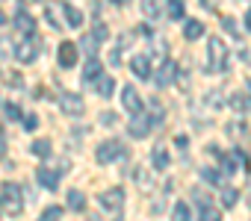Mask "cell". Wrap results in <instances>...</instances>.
I'll return each mask as SVG.
<instances>
[{
  "instance_id": "obj_1",
  "label": "cell",
  "mask_w": 251,
  "mask_h": 221,
  "mask_svg": "<svg viewBox=\"0 0 251 221\" xmlns=\"http://www.w3.org/2000/svg\"><path fill=\"white\" fill-rule=\"evenodd\" d=\"M227 59H230V53H227L225 42L222 39H210V44H207V71L210 74H225L227 71Z\"/></svg>"
},
{
  "instance_id": "obj_2",
  "label": "cell",
  "mask_w": 251,
  "mask_h": 221,
  "mask_svg": "<svg viewBox=\"0 0 251 221\" xmlns=\"http://www.w3.org/2000/svg\"><path fill=\"white\" fill-rule=\"evenodd\" d=\"M124 156H127V148H124V142H118V139H106L95 151V159L100 165H112L115 159H124Z\"/></svg>"
},
{
  "instance_id": "obj_3",
  "label": "cell",
  "mask_w": 251,
  "mask_h": 221,
  "mask_svg": "<svg viewBox=\"0 0 251 221\" xmlns=\"http://www.w3.org/2000/svg\"><path fill=\"white\" fill-rule=\"evenodd\" d=\"M3 200H0V206L6 209V215H21L24 209V198H21V186L18 183H3Z\"/></svg>"
},
{
  "instance_id": "obj_4",
  "label": "cell",
  "mask_w": 251,
  "mask_h": 221,
  "mask_svg": "<svg viewBox=\"0 0 251 221\" xmlns=\"http://www.w3.org/2000/svg\"><path fill=\"white\" fill-rule=\"evenodd\" d=\"M39 53H42V42H39L36 36L21 39V42H18V47H15V59H18V62H24V65L36 62V59H39Z\"/></svg>"
},
{
  "instance_id": "obj_5",
  "label": "cell",
  "mask_w": 251,
  "mask_h": 221,
  "mask_svg": "<svg viewBox=\"0 0 251 221\" xmlns=\"http://www.w3.org/2000/svg\"><path fill=\"white\" fill-rule=\"evenodd\" d=\"M59 109H62L68 118H83V112H86V100H83L77 91H65V94L59 97Z\"/></svg>"
},
{
  "instance_id": "obj_6",
  "label": "cell",
  "mask_w": 251,
  "mask_h": 221,
  "mask_svg": "<svg viewBox=\"0 0 251 221\" xmlns=\"http://www.w3.org/2000/svg\"><path fill=\"white\" fill-rule=\"evenodd\" d=\"M98 203L106 209V212H121L124 209V189H106L98 195Z\"/></svg>"
},
{
  "instance_id": "obj_7",
  "label": "cell",
  "mask_w": 251,
  "mask_h": 221,
  "mask_svg": "<svg viewBox=\"0 0 251 221\" xmlns=\"http://www.w3.org/2000/svg\"><path fill=\"white\" fill-rule=\"evenodd\" d=\"M121 103H124V109H127L130 115H142L145 112V103H142V97L136 94L133 86H124L121 88Z\"/></svg>"
},
{
  "instance_id": "obj_8",
  "label": "cell",
  "mask_w": 251,
  "mask_h": 221,
  "mask_svg": "<svg viewBox=\"0 0 251 221\" xmlns=\"http://www.w3.org/2000/svg\"><path fill=\"white\" fill-rule=\"evenodd\" d=\"M175 74H177V65L172 59H163V65L157 68V74H151V80H154L157 88H166V86L175 83Z\"/></svg>"
},
{
  "instance_id": "obj_9",
  "label": "cell",
  "mask_w": 251,
  "mask_h": 221,
  "mask_svg": "<svg viewBox=\"0 0 251 221\" xmlns=\"http://www.w3.org/2000/svg\"><path fill=\"white\" fill-rule=\"evenodd\" d=\"M45 18H48V24L53 30H65L68 27L65 24V9H62V3H56V0H48L45 3Z\"/></svg>"
},
{
  "instance_id": "obj_10",
  "label": "cell",
  "mask_w": 251,
  "mask_h": 221,
  "mask_svg": "<svg viewBox=\"0 0 251 221\" xmlns=\"http://www.w3.org/2000/svg\"><path fill=\"white\" fill-rule=\"evenodd\" d=\"M36 180H39V186H42L45 192H56V189H59V171L50 168V165H39Z\"/></svg>"
},
{
  "instance_id": "obj_11",
  "label": "cell",
  "mask_w": 251,
  "mask_h": 221,
  "mask_svg": "<svg viewBox=\"0 0 251 221\" xmlns=\"http://www.w3.org/2000/svg\"><path fill=\"white\" fill-rule=\"evenodd\" d=\"M77 44H71V42H62L59 44V50H56V59H59V65L62 68H74L77 65Z\"/></svg>"
},
{
  "instance_id": "obj_12",
  "label": "cell",
  "mask_w": 251,
  "mask_h": 221,
  "mask_svg": "<svg viewBox=\"0 0 251 221\" xmlns=\"http://www.w3.org/2000/svg\"><path fill=\"white\" fill-rule=\"evenodd\" d=\"M151 127H154V124H151L148 115H133V121L127 124V133H130L133 139H145V136L151 133Z\"/></svg>"
},
{
  "instance_id": "obj_13",
  "label": "cell",
  "mask_w": 251,
  "mask_h": 221,
  "mask_svg": "<svg viewBox=\"0 0 251 221\" xmlns=\"http://www.w3.org/2000/svg\"><path fill=\"white\" fill-rule=\"evenodd\" d=\"M130 71H133L139 80H148V77H151V56H148V53H136V56L130 59Z\"/></svg>"
},
{
  "instance_id": "obj_14",
  "label": "cell",
  "mask_w": 251,
  "mask_h": 221,
  "mask_svg": "<svg viewBox=\"0 0 251 221\" xmlns=\"http://www.w3.org/2000/svg\"><path fill=\"white\" fill-rule=\"evenodd\" d=\"M242 165L248 168V159H245V154H225V156H222V171H225V174H236Z\"/></svg>"
},
{
  "instance_id": "obj_15",
  "label": "cell",
  "mask_w": 251,
  "mask_h": 221,
  "mask_svg": "<svg viewBox=\"0 0 251 221\" xmlns=\"http://www.w3.org/2000/svg\"><path fill=\"white\" fill-rule=\"evenodd\" d=\"M92 83H95V94H100V97H112V91H115V80H112L109 74L100 71Z\"/></svg>"
},
{
  "instance_id": "obj_16",
  "label": "cell",
  "mask_w": 251,
  "mask_h": 221,
  "mask_svg": "<svg viewBox=\"0 0 251 221\" xmlns=\"http://www.w3.org/2000/svg\"><path fill=\"white\" fill-rule=\"evenodd\" d=\"M15 30H18L21 36H36V21H33L24 9H18V12H15Z\"/></svg>"
},
{
  "instance_id": "obj_17",
  "label": "cell",
  "mask_w": 251,
  "mask_h": 221,
  "mask_svg": "<svg viewBox=\"0 0 251 221\" xmlns=\"http://www.w3.org/2000/svg\"><path fill=\"white\" fill-rule=\"evenodd\" d=\"M151 162H154V171H166V168L172 165V156H169V151H166L163 145H154V151H151Z\"/></svg>"
},
{
  "instance_id": "obj_18",
  "label": "cell",
  "mask_w": 251,
  "mask_h": 221,
  "mask_svg": "<svg viewBox=\"0 0 251 221\" xmlns=\"http://www.w3.org/2000/svg\"><path fill=\"white\" fill-rule=\"evenodd\" d=\"M204 36V24L198 21V18H186V24H183V39L186 42H198Z\"/></svg>"
},
{
  "instance_id": "obj_19",
  "label": "cell",
  "mask_w": 251,
  "mask_h": 221,
  "mask_svg": "<svg viewBox=\"0 0 251 221\" xmlns=\"http://www.w3.org/2000/svg\"><path fill=\"white\" fill-rule=\"evenodd\" d=\"M68 209L71 212H83L86 209V195L80 189H68Z\"/></svg>"
},
{
  "instance_id": "obj_20",
  "label": "cell",
  "mask_w": 251,
  "mask_h": 221,
  "mask_svg": "<svg viewBox=\"0 0 251 221\" xmlns=\"http://www.w3.org/2000/svg\"><path fill=\"white\" fill-rule=\"evenodd\" d=\"M163 6H166V0H142V15L157 18V15H163Z\"/></svg>"
},
{
  "instance_id": "obj_21",
  "label": "cell",
  "mask_w": 251,
  "mask_h": 221,
  "mask_svg": "<svg viewBox=\"0 0 251 221\" xmlns=\"http://www.w3.org/2000/svg\"><path fill=\"white\" fill-rule=\"evenodd\" d=\"M62 9H65V24H68V27H83V12H80L77 6L62 3Z\"/></svg>"
},
{
  "instance_id": "obj_22",
  "label": "cell",
  "mask_w": 251,
  "mask_h": 221,
  "mask_svg": "<svg viewBox=\"0 0 251 221\" xmlns=\"http://www.w3.org/2000/svg\"><path fill=\"white\" fill-rule=\"evenodd\" d=\"M77 47H83V50H86L89 56H98V47H100V39H98L95 33H86V36L80 39V44H77Z\"/></svg>"
},
{
  "instance_id": "obj_23",
  "label": "cell",
  "mask_w": 251,
  "mask_h": 221,
  "mask_svg": "<svg viewBox=\"0 0 251 221\" xmlns=\"http://www.w3.org/2000/svg\"><path fill=\"white\" fill-rule=\"evenodd\" d=\"M225 130H227V136H230V139H239V142H248V139H251L242 121H230V124L225 127Z\"/></svg>"
},
{
  "instance_id": "obj_24",
  "label": "cell",
  "mask_w": 251,
  "mask_h": 221,
  "mask_svg": "<svg viewBox=\"0 0 251 221\" xmlns=\"http://www.w3.org/2000/svg\"><path fill=\"white\" fill-rule=\"evenodd\" d=\"M172 221H192V209L186 200H177L175 209H172Z\"/></svg>"
},
{
  "instance_id": "obj_25",
  "label": "cell",
  "mask_w": 251,
  "mask_h": 221,
  "mask_svg": "<svg viewBox=\"0 0 251 221\" xmlns=\"http://www.w3.org/2000/svg\"><path fill=\"white\" fill-rule=\"evenodd\" d=\"M219 189H222V206H225V209L236 206V200H239V192H236L233 186H219Z\"/></svg>"
},
{
  "instance_id": "obj_26",
  "label": "cell",
  "mask_w": 251,
  "mask_h": 221,
  "mask_svg": "<svg viewBox=\"0 0 251 221\" xmlns=\"http://www.w3.org/2000/svg\"><path fill=\"white\" fill-rule=\"evenodd\" d=\"M100 71H103V68H100V59H98V56H89V62H86V71H83V77H86V80L92 83V80H95V77H98Z\"/></svg>"
},
{
  "instance_id": "obj_27",
  "label": "cell",
  "mask_w": 251,
  "mask_h": 221,
  "mask_svg": "<svg viewBox=\"0 0 251 221\" xmlns=\"http://www.w3.org/2000/svg\"><path fill=\"white\" fill-rule=\"evenodd\" d=\"M227 103H230L233 109H248V106H251V97L242 94V91H233V94L227 97Z\"/></svg>"
},
{
  "instance_id": "obj_28",
  "label": "cell",
  "mask_w": 251,
  "mask_h": 221,
  "mask_svg": "<svg viewBox=\"0 0 251 221\" xmlns=\"http://www.w3.org/2000/svg\"><path fill=\"white\" fill-rule=\"evenodd\" d=\"M198 221H222V212H219L213 203H207V206H201V215H198Z\"/></svg>"
},
{
  "instance_id": "obj_29",
  "label": "cell",
  "mask_w": 251,
  "mask_h": 221,
  "mask_svg": "<svg viewBox=\"0 0 251 221\" xmlns=\"http://www.w3.org/2000/svg\"><path fill=\"white\" fill-rule=\"evenodd\" d=\"M30 148H33V154H36V156H42V159H45V156H50V142H48V139H36Z\"/></svg>"
},
{
  "instance_id": "obj_30",
  "label": "cell",
  "mask_w": 251,
  "mask_h": 221,
  "mask_svg": "<svg viewBox=\"0 0 251 221\" xmlns=\"http://www.w3.org/2000/svg\"><path fill=\"white\" fill-rule=\"evenodd\" d=\"M166 3H169V18L180 21L183 18V0H166Z\"/></svg>"
},
{
  "instance_id": "obj_31",
  "label": "cell",
  "mask_w": 251,
  "mask_h": 221,
  "mask_svg": "<svg viewBox=\"0 0 251 221\" xmlns=\"http://www.w3.org/2000/svg\"><path fill=\"white\" fill-rule=\"evenodd\" d=\"M130 39H133V33L121 36V44H127ZM121 50H124V47H112V53H109V62H112V65H118V62H121Z\"/></svg>"
},
{
  "instance_id": "obj_32",
  "label": "cell",
  "mask_w": 251,
  "mask_h": 221,
  "mask_svg": "<svg viewBox=\"0 0 251 221\" xmlns=\"http://www.w3.org/2000/svg\"><path fill=\"white\" fill-rule=\"evenodd\" d=\"M201 177H204L207 183H213V186H222V174H219L216 168H201Z\"/></svg>"
},
{
  "instance_id": "obj_33",
  "label": "cell",
  "mask_w": 251,
  "mask_h": 221,
  "mask_svg": "<svg viewBox=\"0 0 251 221\" xmlns=\"http://www.w3.org/2000/svg\"><path fill=\"white\" fill-rule=\"evenodd\" d=\"M59 218H62V206H48L39 221H59Z\"/></svg>"
},
{
  "instance_id": "obj_34",
  "label": "cell",
  "mask_w": 251,
  "mask_h": 221,
  "mask_svg": "<svg viewBox=\"0 0 251 221\" xmlns=\"http://www.w3.org/2000/svg\"><path fill=\"white\" fill-rule=\"evenodd\" d=\"M133 177H136V183H142V186H145V192H151V189H154V183H151V177H148V174H145L142 168H139V171H133Z\"/></svg>"
},
{
  "instance_id": "obj_35",
  "label": "cell",
  "mask_w": 251,
  "mask_h": 221,
  "mask_svg": "<svg viewBox=\"0 0 251 221\" xmlns=\"http://www.w3.org/2000/svg\"><path fill=\"white\" fill-rule=\"evenodd\" d=\"M222 27H225V33H230L233 39H239V30H236V21L233 18H222Z\"/></svg>"
},
{
  "instance_id": "obj_36",
  "label": "cell",
  "mask_w": 251,
  "mask_h": 221,
  "mask_svg": "<svg viewBox=\"0 0 251 221\" xmlns=\"http://www.w3.org/2000/svg\"><path fill=\"white\" fill-rule=\"evenodd\" d=\"M6 118H9V121H21V109H18L15 103L6 106Z\"/></svg>"
},
{
  "instance_id": "obj_37",
  "label": "cell",
  "mask_w": 251,
  "mask_h": 221,
  "mask_svg": "<svg viewBox=\"0 0 251 221\" xmlns=\"http://www.w3.org/2000/svg\"><path fill=\"white\" fill-rule=\"evenodd\" d=\"M95 36H98L100 42H106V39H109V30H106V24H100V21H98V24H95Z\"/></svg>"
},
{
  "instance_id": "obj_38",
  "label": "cell",
  "mask_w": 251,
  "mask_h": 221,
  "mask_svg": "<svg viewBox=\"0 0 251 221\" xmlns=\"http://www.w3.org/2000/svg\"><path fill=\"white\" fill-rule=\"evenodd\" d=\"M36 127H39V115H24V130H30V133H33Z\"/></svg>"
},
{
  "instance_id": "obj_39",
  "label": "cell",
  "mask_w": 251,
  "mask_h": 221,
  "mask_svg": "<svg viewBox=\"0 0 251 221\" xmlns=\"http://www.w3.org/2000/svg\"><path fill=\"white\" fill-rule=\"evenodd\" d=\"M112 121H115V115H112V112H103V115H100V124H103V127H109Z\"/></svg>"
},
{
  "instance_id": "obj_40",
  "label": "cell",
  "mask_w": 251,
  "mask_h": 221,
  "mask_svg": "<svg viewBox=\"0 0 251 221\" xmlns=\"http://www.w3.org/2000/svg\"><path fill=\"white\" fill-rule=\"evenodd\" d=\"M175 142H177V148H180V151H183V148H189V139H186V136H177Z\"/></svg>"
},
{
  "instance_id": "obj_41",
  "label": "cell",
  "mask_w": 251,
  "mask_h": 221,
  "mask_svg": "<svg viewBox=\"0 0 251 221\" xmlns=\"http://www.w3.org/2000/svg\"><path fill=\"white\" fill-rule=\"evenodd\" d=\"M245 27H248V30H251V9H248V12H245Z\"/></svg>"
},
{
  "instance_id": "obj_42",
  "label": "cell",
  "mask_w": 251,
  "mask_h": 221,
  "mask_svg": "<svg viewBox=\"0 0 251 221\" xmlns=\"http://www.w3.org/2000/svg\"><path fill=\"white\" fill-rule=\"evenodd\" d=\"M112 3H115V6H127V3H130V0H112Z\"/></svg>"
},
{
  "instance_id": "obj_43",
  "label": "cell",
  "mask_w": 251,
  "mask_h": 221,
  "mask_svg": "<svg viewBox=\"0 0 251 221\" xmlns=\"http://www.w3.org/2000/svg\"><path fill=\"white\" fill-rule=\"evenodd\" d=\"M3 154H6V142H3V139H0V156H3Z\"/></svg>"
},
{
  "instance_id": "obj_44",
  "label": "cell",
  "mask_w": 251,
  "mask_h": 221,
  "mask_svg": "<svg viewBox=\"0 0 251 221\" xmlns=\"http://www.w3.org/2000/svg\"><path fill=\"white\" fill-rule=\"evenodd\" d=\"M3 24H6V15H3V12H0V27H3Z\"/></svg>"
},
{
  "instance_id": "obj_45",
  "label": "cell",
  "mask_w": 251,
  "mask_h": 221,
  "mask_svg": "<svg viewBox=\"0 0 251 221\" xmlns=\"http://www.w3.org/2000/svg\"><path fill=\"white\" fill-rule=\"evenodd\" d=\"M86 221H100V218H98V215H92V218H86Z\"/></svg>"
},
{
  "instance_id": "obj_46",
  "label": "cell",
  "mask_w": 251,
  "mask_h": 221,
  "mask_svg": "<svg viewBox=\"0 0 251 221\" xmlns=\"http://www.w3.org/2000/svg\"><path fill=\"white\" fill-rule=\"evenodd\" d=\"M27 3H45V0H27Z\"/></svg>"
},
{
  "instance_id": "obj_47",
  "label": "cell",
  "mask_w": 251,
  "mask_h": 221,
  "mask_svg": "<svg viewBox=\"0 0 251 221\" xmlns=\"http://www.w3.org/2000/svg\"><path fill=\"white\" fill-rule=\"evenodd\" d=\"M248 206H251V192H248Z\"/></svg>"
},
{
  "instance_id": "obj_48",
  "label": "cell",
  "mask_w": 251,
  "mask_h": 221,
  "mask_svg": "<svg viewBox=\"0 0 251 221\" xmlns=\"http://www.w3.org/2000/svg\"><path fill=\"white\" fill-rule=\"evenodd\" d=\"M115 221H121V218H115Z\"/></svg>"
},
{
  "instance_id": "obj_49",
  "label": "cell",
  "mask_w": 251,
  "mask_h": 221,
  "mask_svg": "<svg viewBox=\"0 0 251 221\" xmlns=\"http://www.w3.org/2000/svg\"><path fill=\"white\" fill-rule=\"evenodd\" d=\"M0 209H3V206H0Z\"/></svg>"
}]
</instances>
